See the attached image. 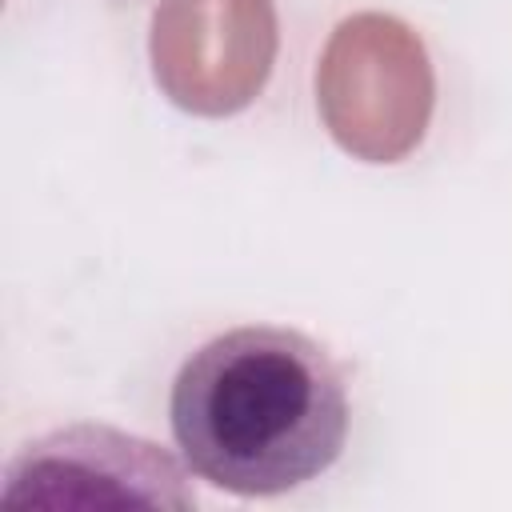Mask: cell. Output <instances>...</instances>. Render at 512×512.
Returning <instances> with one entry per match:
<instances>
[{
    "instance_id": "1",
    "label": "cell",
    "mask_w": 512,
    "mask_h": 512,
    "mask_svg": "<svg viewBox=\"0 0 512 512\" xmlns=\"http://www.w3.org/2000/svg\"><path fill=\"white\" fill-rule=\"evenodd\" d=\"M348 384L324 344L244 324L176 372L168 424L180 460L232 496H280L324 476L348 440Z\"/></svg>"
}]
</instances>
